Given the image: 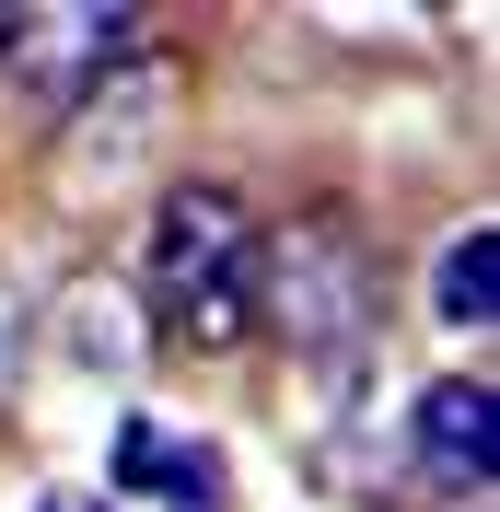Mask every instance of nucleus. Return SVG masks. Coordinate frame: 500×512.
<instances>
[{
	"instance_id": "obj_1",
	"label": "nucleus",
	"mask_w": 500,
	"mask_h": 512,
	"mask_svg": "<svg viewBox=\"0 0 500 512\" xmlns=\"http://www.w3.org/2000/svg\"><path fill=\"white\" fill-rule=\"evenodd\" d=\"M256 245H268V222H256L233 187H210V175H187V187L152 198V245H140V315L163 326V338H187V350H233V338H256Z\"/></svg>"
},
{
	"instance_id": "obj_2",
	"label": "nucleus",
	"mask_w": 500,
	"mask_h": 512,
	"mask_svg": "<svg viewBox=\"0 0 500 512\" xmlns=\"http://www.w3.org/2000/svg\"><path fill=\"white\" fill-rule=\"evenodd\" d=\"M256 326H280V350H303L314 373H349L384 326V280L349 210H303L256 245Z\"/></svg>"
},
{
	"instance_id": "obj_3",
	"label": "nucleus",
	"mask_w": 500,
	"mask_h": 512,
	"mask_svg": "<svg viewBox=\"0 0 500 512\" xmlns=\"http://www.w3.org/2000/svg\"><path fill=\"white\" fill-rule=\"evenodd\" d=\"M163 152H175V70L163 59H117L82 94L70 140H59V198H117L140 175H163Z\"/></svg>"
},
{
	"instance_id": "obj_4",
	"label": "nucleus",
	"mask_w": 500,
	"mask_h": 512,
	"mask_svg": "<svg viewBox=\"0 0 500 512\" xmlns=\"http://www.w3.org/2000/svg\"><path fill=\"white\" fill-rule=\"evenodd\" d=\"M117 59H140V24L117 0H24L0 12V70L24 105H82Z\"/></svg>"
},
{
	"instance_id": "obj_5",
	"label": "nucleus",
	"mask_w": 500,
	"mask_h": 512,
	"mask_svg": "<svg viewBox=\"0 0 500 512\" xmlns=\"http://www.w3.org/2000/svg\"><path fill=\"white\" fill-rule=\"evenodd\" d=\"M489 454H500V396L489 373H442L419 396V466L442 489H489Z\"/></svg>"
},
{
	"instance_id": "obj_6",
	"label": "nucleus",
	"mask_w": 500,
	"mask_h": 512,
	"mask_svg": "<svg viewBox=\"0 0 500 512\" xmlns=\"http://www.w3.org/2000/svg\"><path fill=\"white\" fill-rule=\"evenodd\" d=\"M105 478L140 489V501H187V512H210V501H221V454L187 443V431H163V419H128L117 454H105Z\"/></svg>"
},
{
	"instance_id": "obj_7",
	"label": "nucleus",
	"mask_w": 500,
	"mask_h": 512,
	"mask_svg": "<svg viewBox=\"0 0 500 512\" xmlns=\"http://www.w3.org/2000/svg\"><path fill=\"white\" fill-rule=\"evenodd\" d=\"M59 338H70L82 373H140V361H152V315H140V291L105 280V268L59 291Z\"/></svg>"
},
{
	"instance_id": "obj_8",
	"label": "nucleus",
	"mask_w": 500,
	"mask_h": 512,
	"mask_svg": "<svg viewBox=\"0 0 500 512\" xmlns=\"http://www.w3.org/2000/svg\"><path fill=\"white\" fill-rule=\"evenodd\" d=\"M431 315L466 326V338H489V315H500V233L489 222H466L454 245L431 256Z\"/></svg>"
},
{
	"instance_id": "obj_9",
	"label": "nucleus",
	"mask_w": 500,
	"mask_h": 512,
	"mask_svg": "<svg viewBox=\"0 0 500 512\" xmlns=\"http://www.w3.org/2000/svg\"><path fill=\"white\" fill-rule=\"evenodd\" d=\"M12 384H24V303L0 291V408H12Z\"/></svg>"
},
{
	"instance_id": "obj_10",
	"label": "nucleus",
	"mask_w": 500,
	"mask_h": 512,
	"mask_svg": "<svg viewBox=\"0 0 500 512\" xmlns=\"http://www.w3.org/2000/svg\"><path fill=\"white\" fill-rule=\"evenodd\" d=\"M35 512H105V501H82V489H59V501H35Z\"/></svg>"
}]
</instances>
